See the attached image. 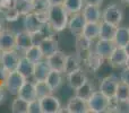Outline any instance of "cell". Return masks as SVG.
<instances>
[{
    "mask_svg": "<svg viewBox=\"0 0 129 113\" xmlns=\"http://www.w3.org/2000/svg\"><path fill=\"white\" fill-rule=\"evenodd\" d=\"M86 24V20H85L84 16L82 13L78 14H73V15H69V20H68V28L70 31L71 34L74 35H79L83 33V29L85 27Z\"/></svg>",
    "mask_w": 129,
    "mask_h": 113,
    "instance_id": "12",
    "label": "cell"
},
{
    "mask_svg": "<svg viewBox=\"0 0 129 113\" xmlns=\"http://www.w3.org/2000/svg\"><path fill=\"white\" fill-rule=\"evenodd\" d=\"M35 89H36V96H38V98H41L47 95L53 94V91L50 88V86L48 85V83L45 82V80L35 82Z\"/></svg>",
    "mask_w": 129,
    "mask_h": 113,
    "instance_id": "35",
    "label": "cell"
},
{
    "mask_svg": "<svg viewBox=\"0 0 129 113\" xmlns=\"http://www.w3.org/2000/svg\"><path fill=\"white\" fill-rule=\"evenodd\" d=\"M127 104H128V109H129V100H128V102H127Z\"/></svg>",
    "mask_w": 129,
    "mask_h": 113,
    "instance_id": "49",
    "label": "cell"
},
{
    "mask_svg": "<svg viewBox=\"0 0 129 113\" xmlns=\"http://www.w3.org/2000/svg\"><path fill=\"white\" fill-rule=\"evenodd\" d=\"M117 45L114 44L113 41L101 40V39H99V41L96 42L95 47H94V51L100 57H102L104 60H109L110 56H111L112 52L114 51Z\"/></svg>",
    "mask_w": 129,
    "mask_h": 113,
    "instance_id": "14",
    "label": "cell"
},
{
    "mask_svg": "<svg viewBox=\"0 0 129 113\" xmlns=\"http://www.w3.org/2000/svg\"><path fill=\"white\" fill-rule=\"evenodd\" d=\"M16 49V33L4 29L0 32V50L1 51H9Z\"/></svg>",
    "mask_w": 129,
    "mask_h": 113,
    "instance_id": "16",
    "label": "cell"
},
{
    "mask_svg": "<svg viewBox=\"0 0 129 113\" xmlns=\"http://www.w3.org/2000/svg\"><path fill=\"white\" fill-rule=\"evenodd\" d=\"M113 42L117 47L123 48L129 42V31L128 27L118 26L116 31V35H114Z\"/></svg>",
    "mask_w": 129,
    "mask_h": 113,
    "instance_id": "27",
    "label": "cell"
},
{
    "mask_svg": "<svg viewBox=\"0 0 129 113\" xmlns=\"http://www.w3.org/2000/svg\"><path fill=\"white\" fill-rule=\"evenodd\" d=\"M82 14L87 23H100L102 20V13H101L99 6L84 5Z\"/></svg>",
    "mask_w": 129,
    "mask_h": 113,
    "instance_id": "17",
    "label": "cell"
},
{
    "mask_svg": "<svg viewBox=\"0 0 129 113\" xmlns=\"http://www.w3.org/2000/svg\"><path fill=\"white\" fill-rule=\"evenodd\" d=\"M33 44H34L33 35L31 33H28L25 29L16 33V50L18 52L23 53L28 48H31Z\"/></svg>",
    "mask_w": 129,
    "mask_h": 113,
    "instance_id": "13",
    "label": "cell"
},
{
    "mask_svg": "<svg viewBox=\"0 0 129 113\" xmlns=\"http://www.w3.org/2000/svg\"><path fill=\"white\" fill-rule=\"evenodd\" d=\"M69 20V14L62 5L50 6L48 9V25L52 32L58 33L67 28Z\"/></svg>",
    "mask_w": 129,
    "mask_h": 113,
    "instance_id": "1",
    "label": "cell"
},
{
    "mask_svg": "<svg viewBox=\"0 0 129 113\" xmlns=\"http://www.w3.org/2000/svg\"><path fill=\"white\" fill-rule=\"evenodd\" d=\"M28 105L29 102L19 96H16L10 104V111L13 113H28Z\"/></svg>",
    "mask_w": 129,
    "mask_h": 113,
    "instance_id": "30",
    "label": "cell"
},
{
    "mask_svg": "<svg viewBox=\"0 0 129 113\" xmlns=\"http://www.w3.org/2000/svg\"><path fill=\"white\" fill-rule=\"evenodd\" d=\"M20 52L17 50H9V51H2L1 60H0V64H1L2 69L6 71L7 73L14 71L17 69L18 62L20 59Z\"/></svg>",
    "mask_w": 129,
    "mask_h": 113,
    "instance_id": "5",
    "label": "cell"
},
{
    "mask_svg": "<svg viewBox=\"0 0 129 113\" xmlns=\"http://www.w3.org/2000/svg\"><path fill=\"white\" fill-rule=\"evenodd\" d=\"M66 57H67L66 53H63L62 51L58 50V51H56L54 53L50 54L49 57L45 58V61L49 64L51 70H57V71H60V72L63 73Z\"/></svg>",
    "mask_w": 129,
    "mask_h": 113,
    "instance_id": "10",
    "label": "cell"
},
{
    "mask_svg": "<svg viewBox=\"0 0 129 113\" xmlns=\"http://www.w3.org/2000/svg\"><path fill=\"white\" fill-rule=\"evenodd\" d=\"M17 96L24 98L27 102H32V101L36 100V89H35V82L33 79H27L24 83V85L22 86V88L19 89Z\"/></svg>",
    "mask_w": 129,
    "mask_h": 113,
    "instance_id": "18",
    "label": "cell"
},
{
    "mask_svg": "<svg viewBox=\"0 0 129 113\" xmlns=\"http://www.w3.org/2000/svg\"><path fill=\"white\" fill-rule=\"evenodd\" d=\"M4 24H2V22H1V20H0V32H1V31H4Z\"/></svg>",
    "mask_w": 129,
    "mask_h": 113,
    "instance_id": "46",
    "label": "cell"
},
{
    "mask_svg": "<svg viewBox=\"0 0 129 113\" xmlns=\"http://www.w3.org/2000/svg\"><path fill=\"white\" fill-rule=\"evenodd\" d=\"M28 113H41V105L39 98L29 102L28 105Z\"/></svg>",
    "mask_w": 129,
    "mask_h": 113,
    "instance_id": "38",
    "label": "cell"
},
{
    "mask_svg": "<svg viewBox=\"0 0 129 113\" xmlns=\"http://www.w3.org/2000/svg\"><path fill=\"white\" fill-rule=\"evenodd\" d=\"M110 98L107 97L102 92L94 91L92 96L87 100V106H88V111L93 113H101L108 111L110 106Z\"/></svg>",
    "mask_w": 129,
    "mask_h": 113,
    "instance_id": "3",
    "label": "cell"
},
{
    "mask_svg": "<svg viewBox=\"0 0 129 113\" xmlns=\"http://www.w3.org/2000/svg\"><path fill=\"white\" fill-rule=\"evenodd\" d=\"M11 7H14V0H0V13L1 14H4Z\"/></svg>",
    "mask_w": 129,
    "mask_h": 113,
    "instance_id": "39",
    "label": "cell"
},
{
    "mask_svg": "<svg viewBox=\"0 0 129 113\" xmlns=\"http://www.w3.org/2000/svg\"><path fill=\"white\" fill-rule=\"evenodd\" d=\"M120 82L125 83L126 85L129 86V68H123L120 72Z\"/></svg>",
    "mask_w": 129,
    "mask_h": 113,
    "instance_id": "40",
    "label": "cell"
},
{
    "mask_svg": "<svg viewBox=\"0 0 129 113\" xmlns=\"http://www.w3.org/2000/svg\"><path fill=\"white\" fill-rule=\"evenodd\" d=\"M93 93H94V87L92 85V83L88 82V80L86 83H84L82 86H79L77 89H75V95L85 101L88 100Z\"/></svg>",
    "mask_w": 129,
    "mask_h": 113,
    "instance_id": "33",
    "label": "cell"
},
{
    "mask_svg": "<svg viewBox=\"0 0 129 113\" xmlns=\"http://www.w3.org/2000/svg\"><path fill=\"white\" fill-rule=\"evenodd\" d=\"M39 47H40L41 51L43 53L44 59L47 57H49L50 54L54 53L56 51L59 50V43L58 40L53 36V34H50V35H45L42 40L39 42Z\"/></svg>",
    "mask_w": 129,
    "mask_h": 113,
    "instance_id": "9",
    "label": "cell"
},
{
    "mask_svg": "<svg viewBox=\"0 0 129 113\" xmlns=\"http://www.w3.org/2000/svg\"><path fill=\"white\" fill-rule=\"evenodd\" d=\"M76 50H77V54L80 56L82 53L88 54V52L92 50V41L85 37L83 34L76 35Z\"/></svg>",
    "mask_w": 129,
    "mask_h": 113,
    "instance_id": "24",
    "label": "cell"
},
{
    "mask_svg": "<svg viewBox=\"0 0 129 113\" xmlns=\"http://www.w3.org/2000/svg\"><path fill=\"white\" fill-rule=\"evenodd\" d=\"M119 84V79L117 77H114L113 75L107 76L105 78H103L100 83V91L104 94L107 97H109L110 100L114 98L116 96V91Z\"/></svg>",
    "mask_w": 129,
    "mask_h": 113,
    "instance_id": "8",
    "label": "cell"
},
{
    "mask_svg": "<svg viewBox=\"0 0 129 113\" xmlns=\"http://www.w3.org/2000/svg\"><path fill=\"white\" fill-rule=\"evenodd\" d=\"M83 35L91 40L92 42L99 40V34H100V23H87L85 24V27L83 29Z\"/></svg>",
    "mask_w": 129,
    "mask_h": 113,
    "instance_id": "26",
    "label": "cell"
},
{
    "mask_svg": "<svg viewBox=\"0 0 129 113\" xmlns=\"http://www.w3.org/2000/svg\"><path fill=\"white\" fill-rule=\"evenodd\" d=\"M85 61H86V63L88 64L89 69H92L93 71H96L101 68V66L103 64L104 59H103L102 57L99 56L94 50H91V51L88 52V54H87Z\"/></svg>",
    "mask_w": 129,
    "mask_h": 113,
    "instance_id": "29",
    "label": "cell"
},
{
    "mask_svg": "<svg viewBox=\"0 0 129 113\" xmlns=\"http://www.w3.org/2000/svg\"><path fill=\"white\" fill-rule=\"evenodd\" d=\"M123 18L122 9L116 4L109 5L104 10L102 11V20L107 23H110L112 25L119 26Z\"/></svg>",
    "mask_w": 129,
    "mask_h": 113,
    "instance_id": "6",
    "label": "cell"
},
{
    "mask_svg": "<svg viewBox=\"0 0 129 113\" xmlns=\"http://www.w3.org/2000/svg\"><path fill=\"white\" fill-rule=\"evenodd\" d=\"M22 54L26 58V59H28L29 61H32L33 63H35V62L41 61V60L44 59L42 51H41L40 47H39L38 44H33L31 48H28L26 51L23 52Z\"/></svg>",
    "mask_w": 129,
    "mask_h": 113,
    "instance_id": "28",
    "label": "cell"
},
{
    "mask_svg": "<svg viewBox=\"0 0 129 113\" xmlns=\"http://www.w3.org/2000/svg\"><path fill=\"white\" fill-rule=\"evenodd\" d=\"M80 68V58L77 53L67 54L66 62H64V70L63 73H69L74 70H77Z\"/></svg>",
    "mask_w": 129,
    "mask_h": 113,
    "instance_id": "25",
    "label": "cell"
},
{
    "mask_svg": "<svg viewBox=\"0 0 129 113\" xmlns=\"http://www.w3.org/2000/svg\"><path fill=\"white\" fill-rule=\"evenodd\" d=\"M116 25H112L110 23H107L104 20L100 22V34H99V39L101 40H108V41H113L114 35H116L117 31Z\"/></svg>",
    "mask_w": 129,
    "mask_h": 113,
    "instance_id": "21",
    "label": "cell"
},
{
    "mask_svg": "<svg viewBox=\"0 0 129 113\" xmlns=\"http://www.w3.org/2000/svg\"><path fill=\"white\" fill-rule=\"evenodd\" d=\"M41 105V113H59L62 111L61 102L53 94L39 98Z\"/></svg>",
    "mask_w": 129,
    "mask_h": 113,
    "instance_id": "7",
    "label": "cell"
},
{
    "mask_svg": "<svg viewBox=\"0 0 129 113\" xmlns=\"http://www.w3.org/2000/svg\"><path fill=\"white\" fill-rule=\"evenodd\" d=\"M87 76L86 73L83 71L82 68L77 69V70H74L71 72L67 73V83H68L69 87L71 89H77L79 86H82L84 83L87 82Z\"/></svg>",
    "mask_w": 129,
    "mask_h": 113,
    "instance_id": "15",
    "label": "cell"
},
{
    "mask_svg": "<svg viewBox=\"0 0 129 113\" xmlns=\"http://www.w3.org/2000/svg\"><path fill=\"white\" fill-rule=\"evenodd\" d=\"M14 8L19 13L20 16L24 17L25 15L33 11V2L32 0H14Z\"/></svg>",
    "mask_w": 129,
    "mask_h": 113,
    "instance_id": "32",
    "label": "cell"
},
{
    "mask_svg": "<svg viewBox=\"0 0 129 113\" xmlns=\"http://www.w3.org/2000/svg\"><path fill=\"white\" fill-rule=\"evenodd\" d=\"M114 98L118 101V103H127L129 100V86L128 85H126L122 82H119Z\"/></svg>",
    "mask_w": 129,
    "mask_h": 113,
    "instance_id": "34",
    "label": "cell"
},
{
    "mask_svg": "<svg viewBox=\"0 0 129 113\" xmlns=\"http://www.w3.org/2000/svg\"><path fill=\"white\" fill-rule=\"evenodd\" d=\"M26 80L27 79L19 71L14 70V71H10V72L7 73L5 79L2 80V84L5 85V87H6L8 93H10L11 95L17 96L19 89L22 88V86L24 85V83L26 82Z\"/></svg>",
    "mask_w": 129,
    "mask_h": 113,
    "instance_id": "4",
    "label": "cell"
},
{
    "mask_svg": "<svg viewBox=\"0 0 129 113\" xmlns=\"http://www.w3.org/2000/svg\"><path fill=\"white\" fill-rule=\"evenodd\" d=\"M125 67L126 68H129V56L127 58V61H126V63H125Z\"/></svg>",
    "mask_w": 129,
    "mask_h": 113,
    "instance_id": "45",
    "label": "cell"
},
{
    "mask_svg": "<svg viewBox=\"0 0 129 113\" xmlns=\"http://www.w3.org/2000/svg\"><path fill=\"white\" fill-rule=\"evenodd\" d=\"M50 6H56V5H62L64 0H48Z\"/></svg>",
    "mask_w": 129,
    "mask_h": 113,
    "instance_id": "43",
    "label": "cell"
},
{
    "mask_svg": "<svg viewBox=\"0 0 129 113\" xmlns=\"http://www.w3.org/2000/svg\"><path fill=\"white\" fill-rule=\"evenodd\" d=\"M48 24V11L44 13H32L27 14L23 18V26L24 29L28 33L34 34L41 31Z\"/></svg>",
    "mask_w": 129,
    "mask_h": 113,
    "instance_id": "2",
    "label": "cell"
},
{
    "mask_svg": "<svg viewBox=\"0 0 129 113\" xmlns=\"http://www.w3.org/2000/svg\"><path fill=\"white\" fill-rule=\"evenodd\" d=\"M50 67L47 63L45 59L38 61L34 63V68H33V76H32V79L34 82H42L45 80L50 72Z\"/></svg>",
    "mask_w": 129,
    "mask_h": 113,
    "instance_id": "19",
    "label": "cell"
},
{
    "mask_svg": "<svg viewBox=\"0 0 129 113\" xmlns=\"http://www.w3.org/2000/svg\"><path fill=\"white\" fill-rule=\"evenodd\" d=\"M128 31H129V27H128Z\"/></svg>",
    "mask_w": 129,
    "mask_h": 113,
    "instance_id": "50",
    "label": "cell"
},
{
    "mask_svg": "<svg viewBox=\"0 0 129 113\" xmlns=\"http://www.w3.org/2000/svg\"><path fill=\"white\" fill-rule=\"evenodd\" d=\"M1 54H2V51L0 50V60H1Z\"/></svg>",
    "mask_w": 129,
    "mask_h": 113,
    "instance_id": "48",
    "label": "cell"
},
{
    "mask_svg": "<svg viewBox=\"0 0 129 113\" xmlns=\"http://www.w3.org/2000/svg\"><path fill=\"white\" fill-rule=\"evenodd\" d=\"M122 4H126V5H129V0H120Z\"/></svg>",
    "mask_w": 129,
    "mask_h": 113,
    "instance_id": "47",
    "label": "cell"
},
{
    "mask_svg": "<svg viewBox=\"0 0 129 113\" xmlns=\"http://www.w3.org/2000/svg\"><path fill=\"white\" fill-rule=\"evenodd\" d=\"M32 2H33L34 13H44V11H48L50 7L48 0H32Z\"/></svg>",
    "mask_w": 129,
    "mask_h": 113,
    "instance_id": "36",
    "label": "cell"
},
{
    "mask_svg": "<svg viewBox=\"0 0 129 113\" xmlns=\"http://www.w3.org/2000/svg\"><path fill=\"white\" fill-rule=\"evenodd\" d=\"M63 73L60 72V71H57V70H50L49 75H48L47 79L45 82L48 83V85L50 86V88L54 92H57L59 88L61 87L63 82Z\"/></svg>",
    "mask_w": 129,
    "mask_h": 113,
    "instance_id": "22",
    "label": "cell"
},
{
    "mask_svg": "<svg viewBox=\"0 0 129 113\" xmlns=\"http://www.w3.org/2000/svg\"><path fill=\"white\" fill-rule=\"evenodd\" d=\"M123 49H125L126 53H127V54H128V56H129V42H128V43H127V44H126V45H125V47H123Z\"/></svg>",
    "mask_w": 129,
    "mask_h": 113,
    "instance_id": "44",
    "label": "cell"
},
{
    "mask_svg": "<svg viewBox=\"0 0 129 113\" xmlns=\"http://www.w3.org/2000/svg\"><path fill=\"white\" fill-rule=\"evenodd\" d=\"M66 112L68 113H86L88 111V106H87V101L82 100L80 97L74 95L68 100L64 107Z\"/></svg>",
    "mask_w": 129,
    "mask_h": 113,
    "instance_id": "11",
    "label": "cell"
},
{
    "mask_svg": "<svg viewBox=\"0 0 129 113\" xmlns=\"http://www.w3.org/2000/svg\"><path fill=\"white\" fill-rule=\"evenodd\" d=\"M2 15H4L5 20H6V22H10V23L16 22V20H18V18L19 17H22V16L19 15V13H18L14 7H11V8H9L8 10H6Z\"/></svg>",
    "mask_w": 129,
    "mask_h": 113,
    "instance_id": "37",
    "label": "cell"
},
{
    "mask_svg": "<svg viewBox=\"0 0 129 113\" xmlns=\"http://www.w3.org/2000/svg\"><path fill=\"white\" fill-rule=\"evenodd\" d=\"M6 93H7V89L6 87H5V85L0 84V105H2L5 103V101H6Z\"/></svg>",
    "mask_w": 129,
    "mask_h": 113,
    "instance_id": "41",
    "label": "cell"
},
{
    "mask_svg": "<svg viewBox=\"0 0 129 113\" xmlns=\"http://www.w3.org/2000/svg\"><path fill=\"white\" fill-rule=\"evenodd\" d=\"M84 0H64L62 6L69 15L82 13L84 7Z\"/></svg>",
    "mask_w": 129,
    "mask_h": 113,
    "instance_id": "31",
    "label": "cell"
},
{
    "mask_svg": "<svg viewBox=\"0 0 129 113\" xmlns=\"http://www.w3.org/2000/svg\"><path fill=\"white\" fill-rule=\"evenodd\" d=\"M127 58H128V54L126 53L123 48L116 47L114 51L112 52V54L109 58V61L113 67H118L119 68V67H125Z\"/></svg>",
    "mask_w": 129,
    "mask_h": 113,
    "instance_id": "20",
    "label": "cell"
},
{
    "mask_svg": "<svg viewBox=\"0 0 129 113\" xmlns=\"http://www.w3.org/2000/svg\"><path fill=\"white\" fill-rule=\"evenodd\" d=\"M85 5H94V6H99L103 4V0H84Z\"/></svg>",
    "mask_w": 129,
    "mask_h": 113,
    "instance_id": "42",
    "label": "cell"
},
{
    "mask_svg": "<svg viewBox=\"0 0 129 113\" xmlns=\"http://www.w3.org/2000/svg\"><path fill=\"white\" fill-rule=\"evenodd\" d=\"M33 68H34L33 62L29 61L28 59H26V58L22 54L16 70L19 71L26 79H32V76H33Z\"/></svg>",
    "mask_w": 129,
    "mask_h": 113,
    "instance_id": "23",
    "label": "cell"
}]
</instances>
